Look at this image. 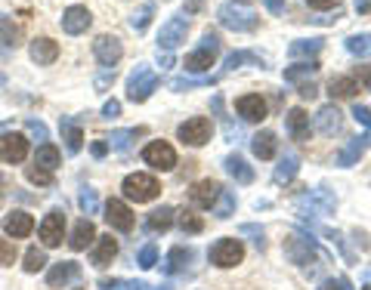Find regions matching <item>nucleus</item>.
Here are the masks:
<instances>
[{
	"instance_id": "nucleus-1",
	"label": "nucleus",
	"mask_w": 371,
	"mask_h": 290,
	"mask_svg": "<svg viewBox=\"0 0 371 290\" xmlns=\"http://www.w3.org/2000/svg\"><path fill=\"white\" fill-rule=\"evenodd\" d=\"M216 19H220V25L223 28H229V31H238V34H245V31H254L257 28V12L254 10H247L245 3H223L220 6V12H216Z\"/></svg>"
},
{
	"instance_id": "nucleus-2",
	"label": "nucleus",
	"mask_w": 371,
	"mask_h": 290,
	"mask_svg": "<svg viewBox=\"0 0 371 290\" xmlns=\"http://www.w3.org/2000/svg\"><path fill=\"white\" fill-rule=\"evenodd\" d=\"M124 195L130 197V201L136 204H146V201H155V197L161 195V185L155 176H148V173H130L127 179H124Z\"/></svg>"
},
{
	"instance_id": "nucleus-3",
	"label": "nucleus",
	"mask_w": 371,
	"mask_h": 290,
	"mask_svg": "<svg viewBox=\"0 0 371 290\" xmlns=\"http://www.w3.org/2000/svg\"><path fill=\"white\" fill-rule=\"evenodd\" d=\"M155 90H158V74H155L148 65H136L133 74H130V80H127L130 102H146Z\"/></svg>"
},
{
	"instance_id": "nucleus-4",
	"label": "nucleus",
	"mask_w": 371,
	"mask_h": 290,
	"mask_svg": "<svg viewBox=\"0 0 371 290\" xmlns=\"http://www.w3.org/2000/svg\"><path fill=\"white\" fill-rule=\"evenodd\" d=\"M216 56H220V37L216 34H204L201 37V47L195 49V53H189L186 56V71H207L210 65H214L216 62Z\"/></svg>"
},
{
	"instance_id": "nucleus-5",
	"label": "nucleus",
	"mask_w": 371,
	"mask_h": 290,
	"mask_svg": "<svg viewBox=\"0 0 371 290\" xmlns=\"http://www.w3.org/2000/svg\"><path fill=\"white\" fill-rule=\"evenodd\" d=\"M207 256L216 269H232V265H238L241 259H245V244H241L238 238H220L210 247Z\"/></svg>"
},
{
	"instance_id": "nucleus-6",
	"label": "nucleus",
	"mask_w": 371,
	"mask_h": 290,
	"mask_svg": "<svg viewBox=\"0 0 371 290\" xmlns=\"http://www.w3.org/2000/svg\"><path fill=\"white\" fill-rule=\"evenodd\" d=\"M210 133H214V123H210V117H189L186 123H179V127H177L179 142H186V145H192V148L210 142Z\"/></svg>"
},
{
	"instance_id": "nucleus-7",
	"label": "nucleus",
	"mask_w": 371,
	"mask_h": 290,
	"mask_svg": "<svg viewBox=\"0 0 371 290\" xmlns=\"http://www.w3.org/2000/svg\"><path fill=\"white\" fill-rule=\"evenodd\" d=\"M142 160H146L148 167H155V170L167 173L177 167V152H173L170 142L158 139V142H148V145L142 148Z\"/></svg>"
},
{
	"instance_id": "nucleus-8",
	"label": "nucleus",
	"mask_w": 371,
	"mask_h": 290,
	"mask_svg": "<svg viewBox=\"0 0 371 290\" xmlns=\"http://www.w3.org/2000/svg\"><path fill=\"white\" fill-rule=\"evenodd\" d=\"M37 234H41L43 247H59L62 241H65V213H62V210H49V213L43 216L41 228H37Z\"/></svg>"
},
{
	"instance_id": "nucleus-9",
	"label": "nucleus",
	"mask_w": 371,
	"mask_h": 290,
	"mask_svg": "<svg viewBox=\"0 0 371 290\" xmlns=\"http://www.w3.org/2000/svg\"><path fill=\"white\" fill-rule=\"evenodd\" d=\"M186 34H189V19H183V16H170L164 25H161V34H158L161 49H164V53L177 49L179 43L186 40Z\"/></svg>"
},
{
	"instance_id": "nucleus-10",
	"label": "nucleus",
	"mask_w": 371,
	"mask_h": 290,
	"mask_svg": "<svg viewBox=\"0 0 371 290\" xmlns=\"http://www.w3.org/2000/svg\"><path fill=\"white\" fill-rule=\"evenodd\" d=\"M284 256L294 265H309L315 259V244L306 234H288L284 238Z\"/></svg>"
},
{
	"instance_id": "nucleus-11",
	"label": "nucleus",
	"mask_w": 371,
	"mask_h": 290,
	"mask_svg": "<svg viewBox=\"0 0 371 290\" xmlns=\"http://www.w3.org/2000/svg\"><path fill=\"white\" fill-rule=\"evenodd\" d=\"M93 56H96V59L102 62L105 68H115L117 62H121V56H124V47H121V40H117V37L99 34L96 40H93Z\"/></svg>"
},
{
	"instance_id": "nucleus-12",
	"label": "nucleus",
	"mask_w": 371,
	"mask_h": 290,
	"mask_svg": "<svg viewBox=\"0 0 371 290\" xmlns=\"http://www.w3.org/2000/svg\"><path fill=\"white\" fill-rule=\"evenodd\" d=\"M105 219H109V226L117 228V232H133V210H130L121 197H109V201H105Z\"/></svg>"
},
{
	"instance_id": "nucleus-13",
	"label": "nucleus",
	"mask_w": 371,
	"mask_h": 290,
	"mask_svg": "<svg viewBox=\"0 0 371 290\" xmlns=\"http://www.w3.org/2000/svg\"><path fill=\"white\" fill-rule=\"evenodd\" d=\"M235 111L241 114V121L257 123L266 117V99L260 96V93H245V96L235 99Z\"/></svg>"
},
{
	"instance_id": "nucleus-14",
	"label": "nucleus",
	"mask_w": 371,
	"mask_h": 290,
	"mask_svg": "<svg viewBox=\"0 0 371 290\" xmlns=\"http://www.w3.org/2000/svg\"><path fill=\"white\" fill-rule=\"evenodd\" d=\"M220 191H223V185L216 182V179H198V182L192 185L189 197H192V204H195V207L210 210L216 204V197H220Z\"/></svg>"
},
{
	"instance_id": "nucleus-15",
	"label": "nucleus",
	"mask_w": 371,
	"mask_h": 290,
	"mask_svg": "<svg viewBox=\"0 0 371 290\" xmlns=\"http://www.w3.org/2000/svg\"><path fill=\"white\" fill-rule=\"evenodd\" d=\"M90 25H93V16L87 6H68V10L62 12V31H65V34H84Z\"/></svg>"
},
{
	"instance_id": "nucleus-16",
	"label": "nucleus",
	"mask_w": 371,
	"mask_h": 290,
	"mask_svg": "<svg viewBox=\"0 0 371 290\" xmlns=\"http://www.w3.org/2000/svg\"><path fill=\"white\" fill-rule=\"evenodd\" d=\"M340 127H344V114L337 111V105H322L319 111H315V130H319L322 136H334L340 133Z\"/></svg>"
},
{
	"instance_id": "nucleus-17",
	"label": "nucleus",
	"mask_w": 371,
	"mask_h": 290,
	"mask_svg": "<svg viewBox=\"0 0 371 290\" xmlns=\"http://www.w3.org/2000/svg\"><path fill=\"white\" fill-rule=\"evenodd\" d=\"M3 228L12 238H28V234L34 232V216L25 213V210H12V213L3 216Z\"/></svg>"
},
{
	"instance_id": "nucleus-18",
	"label": "nucleus",
	"mask_w": 371,
	"mask_h": 290,
	"mask_svg": "<svg viewBox=\"0 0 371 290\" xmlns=\"http://www.w3.org/2000/svg\"><path fill=\"white\" fill-rule=\"evenodd\" d=\"M28 49H31V59H34L37 65H53V62L59 59V43L49 40V37H34Z\"/></svg>"
},
{
	"instance_id": "nucleus-19",
	"label": "nucleus",
	"mask_w": 371,
	"mask_h": 290,
	"mask_svg": "<svg viewBox=\"0 0 371 290\" xmlns=\"http://www.w3.org/2000/svg\"><path fill=\"white\" fill-rule=\"evenodd\" d=\"M251 152L257 154L260 160H269V158H276V152H278L276 133H272V130H260V133L251 139Z\"/></svg>"
},
{
	"instance_id": "nucleus-20",
	"label": "nucleus",
	"mask_w": 371,
	"mask_h": 290,
	"mask_svg": "<svg viewBox=\"0 0 371 290\" xmlns=\"http://www.w3.org/2000/svg\"><path fill=\"white\" fill-rule=\"evenodd\" d=\"M3 158L10 160V164H22V160L28 158V139H25L22 133H10L3 139Z\"/></svg>"
},
{
	"instance_id": "nucleus-21",
	"label": "nucleus",
	"mask_w": 371,
	"mask_h": 290,
	"mask_svg": "<svg viewBox=\"0 0 371 290\" xmlns=\"http://www.w3.org/2000/svg\"><path fill=\"white\" fill-rule=\"evenodd\" d=\"M284 121H288L291 139H297V142H306L309 139V114L303 108H291Z\"/></svg>"
},
{
	"instance_id": "nucleus-22",
	"label": "nucleus",
	"mask_w": 371,
	"mask_h": 290,
	"mask_svg": "<svg viewBox=\"0 0 371 290\" xmlns=\"http://www.w3.org/2000/svg\"><path fill=\"white\" fill-rule=\"evenodd\" d=\"M93 241H96V228H93V222H90V219H80L78 226H74L68 247H71L74 253H80V250H87V247H90Z\"/></svg>"
},
{
	"instance_id": "nucleus-23",
	"label": "nucleus",
	"mask_w": 371,
	"mask_h": 290,
	"mask_svg": "<svg viewBox=\"0 0 371 290\" xmlns=\"http://www.w3.org/2000/svg\"><path fill=\"white\" fill-rule=\"evenodd\" d=\"M78 275H80V265L78 263H56L53 269H49L47 281H49V287H65V284L74 281Z\"/></svg>"
},
{
	"instance_id": "nucleus-24",
	"label": "nucleus",
	"mask_w": 371,
	"mask_h": 290,
	"mask_svg": "<svg viewBox=\"0 0 371 290\" xmlns=\"http://www.w3.org/2000/svg\"><path fill=\"white\" fill-rule=\"evenodd\" d=\"M315 74H319V62H300V65L284 68V80L288 84H313Z\"/></svg>"
},
{
	"instance_id": "nucleus-25",
	"label": "nucleus",
	"mask_w": 371,
	"mask_h": 290,
	"mask_svg": "<svg viewBox=\"0 0 371 290\" xmlns=\"http://www.w3.org/2000/svg\"><path fill=\"white\" fill-rule=\"evenodd\" d=\"M368 142H371L368 136H356V139H350V142L344 145V152L337 154V164H340V167H352V164H356V160L365 154Z\"/></svg>"
},
{
	"instance_id": "nucleus-26",
	"label": "nucleus",
	"mask_w": 371,
	"mask_h": 290,
	"mask_svg": "<svg viewBox=\"0 0 371 290\" xmlns=\"http://www.w3.org/2000/svg\"><path fill=\"white\" fill-rule=\"evenodd\" d=\"M189 263H192L189 247H173V250L167 253V259H164V271L167 275H179V271L189 269Z\"/></svg>"
},
{
	"instance_id": "nucleus-27",
	"label": "nucleus",
	"mask_w": 371,
	"mask_h": 290,
	"mask_svg": "<svg viewBox=\"0 0 371 290\" xmlns=\"http://www.w3.org/2000/svg\"><path fill=\"white\" fill-rule=\"evenodd\" d=\"M226 173L235 179V182H241V185L254 182V170L247 167V160L241 158V154H229V158H226Z\"/></svg>"
},
{
	"instance_id": "nucleus-28",
	"label": "nucleus",
	"mask_w": 371,
	"mask_h": 290,
	"mask_svg": "<svg viewBox=\"0 0 371 290\" xmlns=\"http://www.w3.org/2000/svg\"><path fill=\"white\" fill-rule=\"evenodd\" d=\"M96 250H93V265H99V269H105V265L111 263V259L117 256V241L111 238V234H105V238H96Z\"/></svg>"
},
{
	"instance_id": "nucleus-29",
	"label": "nucleus",
	"mask_w": 371,
	"mask_h": 290,
	"mask_svg": "<svg viewBox=\"0 0 371 290\" xmlns=\"http://www.w3.org/2000/svg\"><path fill=\"white\" fill-rule=\"evenodd\" d=\"M59 164H62V154H59V148H56L53 142H43V145L37 148V154H34V167H43V170H49V173H53Z\"/></svg>"
},
{
	"instance_id": "nucleus-30",
	"label": "nucleus",
	"mask_w": 371,
	"mask_h": 290,
	"mask_svg": "<svg viewBox=\"0 0 371 290\" xmlns=\"http://www.w3.org/2000/svg\"><path fill=\"white\" fill-rule=\"evenodd\" d=\"M328 93H331V99H352L359 93V84L352 77H331L328 80Z\"/></svg>"
},
{
	"instance_id": "nucleus-31",
	"label": "nucleus",
	"mask_w": 371,
	"mask_h": 290,
	"mask_svg": "<svg viewBox=\"0 0 371 290\" xmlns=\"http://www.w3.org/2000/svg\"><path fill=\"white\" fill-rule=\"evenodd\" d=\"M322 47H325V40L322 37H309V40H294L288 47V56L291 59H300V56H319Z\"/></svg>"
},
{
	"instance_id": "nucleus-32",
	"label": "nucleus",
	"mask_w": 371,
	"mask_h": 290,
	"mask_svg": "<svg viewBox=\"0 0 371 290\" xmlns=\"http://www.w3.org/2000/svg\"><path fill=\"white\" fill-rule=\"evenodd\" d=\"M146 226L152 228V232H167V228L173 226V207H158L148 213Z\"/></svg>"
},
{
	"instance_id": "nucleus-33",
	"label": "nucleus",
	"mask_w": 371,
	"mask_h": 290,
	"mask_svg": "<svg viewBox=\"0 0 371 290\" xmlns=\"http://www.w3.org/2000/svg\"><path fill=\"white\" fill-rule=\"evenodd\" d=\"M62 127V136H65V145H68V152H80V145H84V133H80V127L74 121H62L59 123Z\"/></svg>"
},
{
	"instance_id": "nucleus-34",
	"label": "nucleus",
	"mask_w": 371,
	"mask_h": 290,
	"mask_svg": "<svg viewBox=\"0 0 371 290\" xmlns=\"http://www.w3.org/2000/svg\"><path fill=\"white\" fill-rule=\"evenodd\" d=\"M139 136H146V127H136V130H117V133H111V148H117V152H127L130 142H136Z\"/></svg>"
},
{
	"instance_id": "nucleus-35",
	"label": "nucleus",
	"mask_w": 371,
	"mask_h": 290,
	"mask_svg": "<svg viewBox=\"0 0 371 290\" xmlns=\"http://www.w3.org/2000/svg\"><path fill=\"white\" fill-rule=\"evenodd\" d=\"M297 164H300V160H297L294 154H284V158L278 160V170H276V182H291V179L297 176Z\"/></svg>"
},
{
	"instance_id": "nucleus-36",
	"label": "nucleus",
	"mask_w": 371,
	"mask_h": 290,
	"mask_svg": "<svg viewBox=\"0 0 371 290\" xmlns=\"http://www.w3.org/2000/svg\"><path fill=\"white\" fill-rule=\"evenodd\" d=\"M177 222H179V228L189 232V234H198L204 228V219H201V216H195V210H179Z\"/></svg>"
},
{
	"instance_id": "nucleus-37",
	"label": "nucleus",
	"mask_w": 371,
	"mask_h": 290,
	"mask_svg": "<svg viewBox=\"0 0 371 290\" xmlns=\"http://www.w3.org/2000/svg\"><path fill=\"white\" fill-rule=\"evenodd\" d=\"M245 62H254V65H260V68L266 65L263 56H257V53H245V49H241V53H229V56H226V71H232V68L245 65Z\"/></svg>"
},
{
	"instance_id": "nucleus-38",
	"label": "nucleus",
	"mask_w": 371,
	"mask_h": 290,
	"mask_svg": "<svg viewBox=\"0 0 371 290\" xmlns=\"http://www.w3.org/2000/svg\"><path fill=\"white\" fill-rule=\"evenodd\" d=\"M346 49H350L352 56H371V37L368 34H352V37H346Z\"/></svg>"
},
{
	"instance_id": "nucleus-39",
	"label": "nucleus",
	"mask_w": 371,
	"mask_h": 290,
	"mask_svg": "<svg viewBox=\"0 0 371 290\" xmlns=\"http://www.w3.org/2000/svg\"><path fill=\"white\" fill-rule=\"evenodd\" d=\"M152 16H155V3H146L139 12H133V16H130V25H133V31H146L148 22H152Z\"/></svg>"
},
{
	"instance_id": "nucleus-40",
	"label": "nucleus",
	"mask_w": 371,
	"mask_h": 290,
	"mask_svg": "<svg viewBox=\"0 0 371 290\" xmlns=\"http://www.w3.org/2000/svg\"><path fill=\"white\" fill-rule=\"evenodd\" d=\"M216 80H220V77H192V80L179 77V80H173V84H170V90L183 93V90H195V86H210V84H216Z\"/></svg>"
},
{
	"instance_id": "nucleus-41",
	"label": "nucleus",
	"mask_w": 371,
	"mask_h": 290,
	"mask_svg": "<svg viewBox=\"0 0 371 290\" xmlns=\"http://www.w3.org/2000/svg\"><path fill=\"white\" fill-rule=\"evenodd\" d=\"M235 210V195L232 191H220V197H216V219H229Z\"/></svg>"
},
{
	"instance_id": "nucleus-42",
	"label": "nucleus",
	"mask_w": 371,
	"mask_h": 290,
	"mask_svg": "<svg viewBox=\"0 0 371 290\" xmlns=\"http://www.w3.org/2000/svg\"><path fill=\"white\" fill-rule=\"evenodd\" d=\"M43 265H47V253L37 250V247H31V250L25 253V271H41Z\"/></svg>"
},
{
	"instance_id": "nucleus-43",
	"label": "nucleus",
	"mask_w": 371,
	"mask_h": 290,
	"mask_svg": "<svg viewBox=\"0 0 371 290\" xmlns=\"http://www.w3.org/2000/svg\"><path fill=\"white\" fill-rule=\"evenodd\" d=\"M25 176H28V182H34V185H53V173L43 170V167H28Z\"/></svg>"
},
{
	"instance_id": "nucleus-44",
	"label": "nucleus",
	"mask_w": 371,
	"mask_h": 290,
	"mask_svg": "<svg viewBox=\"0 0 371 290\" xmlns=\"http://www.w3.org/2000/svg\"><path fill=\"white\" fill-rule=\"evenodd\" d=\"M0 37H3V43H10V47H16V40H19V37H22V31H19L12 22H6V19H3V22H0Z\"/></svg>"
},
{
	"instance_id": "nucleus-45",
	"label": "nucleus",
	"mask_w": 371,
	"mask_h": 290,
	"mask_svg": "<svg viewBox=\"0 0 371 290\" xmlns=\"http://www.w3.org/2000/svg\"><path fill=\"white\" fill-rule=\"evenodd\" d=\"M155 259H158V247H155V244H146V247L139 250V265H142V269H152Z\"/></svg>"
},
{
	"instance_id": "nucleus-46",
	"label": "nucleus",
	"mask_w": 371,
	"mask_h": 290,
	"mask_svg": "<svg viewBox=\"0 0 371 290\" xmlns=\"http://www.w3.org/2000/svg\"><path fill=\"white\" fill-rule=\"evenodd\" d=\"M12 259H16V244L6 238H0V263L3 265H12Z\"/></svg>"
},
{
	"instance_id": "nucleus-47",
	"label": "nucleus",
	"mask_w": 371,
	"mask_h": 290,
	"mask_svg": "<svg viewBox=\"0 0 371 290\" xmlns=\"http://www.w3.org/2000/svg\"><path fill=\"white\" fill-rule=\"evenodd\" d=\"M352 117H356V121L371 133V108H365V105H359V102H356V105H352Z\"/></svg>"
},
{
	"instance_id": "nucleus-48",
	"label": "nucleus",
	"mask_w": 371,
	"mask_h": 290,
	"mask_svg": "<svg viewBox=\"0 0 371 290\" xmlns=\"http://www.w3.org/2000/svg\"><path fill=\"white\" fill-rule=\"evenodd\" d=\"M80 207H84L87 216H90L93 210H96V191H93V189H84V191H80Z\"/></svg>"
},
{
	"instance_id": "nucleus-49",
	"label": "nucleus",
	"mask_w": 371,
	"mask_h": 290,
	"mask_svg": "<svg viewBox=\"0 0 371 290\" xmlns=\"http://www.w3.org/2000/svg\"><path fill=\"white\" fill-rule=\"evenodd\" d=\"M352 80H359V84H365L371 90V65H359L356 68V77H352Z\"/></svg>"
},
{
	"instance_id": "nucleus-50",
	"label": "nucleus",
	"mask_w": 371,
	"mask_h": 290,
	"mask_svg": "<svg viewBox=\"0 0 371 290\" xmlns=\"http://www.w3.org/2000/svg\"><path fill=\"white\" fill-rule=\"evenodd\" d=\"M121 114V102L117 99H109V102L102 105V117H117Z\"/></svg>"
},
{
	"instance_id": "nucleus-51",
	"label": "nucleus",
	"mask_w": 371,
	"mask_h": 290,
	"mask_svg": "<svg viewBox=\"0 0 371 290\" xmlns=\"http://www.w3.org/2000/svg\"><path fill=\"white\" fill-rule=\"evenodd\" d=\"M111 80H115V68H105V71L96 77V90H105V86H109Z\"/></svg>"
},
{
	"instance_id": "nucleus-52",
	"label": "nucleus",
	"mask_w": 371,
	"mask_h": 290,
	"mask_svg": "<svg viewBox=\"0 0 371 290\" xmlns=\"http://www.w3.org/2000/svg\"><path fill=\"white\" fill-rule=\"evenodd\" d=\"M297 96H300V99H315V96H319V90H315V84H300Z\"/></svg>"
},
{
	"instance_id": "nucleus-53",
	"label": "nucleus",
	"mask_w": 371,
	"mask_h": 290,
	"mask_svg": "<svg viewBox=\"0 0 371 290\" xmlns=\"http://www.w3.org/2000/svg\"><path fill=\"white\" fill-rule=\"evenodd\" d=\"M90 152H93V158H105V152H109V142L105 139H96L90 145Z\"/></svg>"
},
{
	"instance_id": "nucleus-54",
	"label": "nucleus",
	"mask_w": 371,
	"mask_h": 290,
	"mask_svg": "<svg viewBox=\"0 0 371 290\" xmlns=\"http://www.w3.org/2000/svg\"><path fill=\"white\" fill-rule=\"evenodd\" d=\"M28 130L37 136V139H43V142H47V127H43L41 121H28Z\"/></svg>"
},
{
	"instance_id": "nucleus-55",
	"label": "nucleus",
	"mask_w": 371,
	"mask_h": 290,
	"mask_svg": "<svg viewBox=\"0 0 371 290\" xmlns=\"http://www.w3.org/2000/svg\"><path fill=\"white\" fill-rule=\"evenodd\" d=\"M263 3H266V10H269V12H276V16H282V12H284V6H288V3H284V0H263Z\"/></svg>"
},
{
	"instance_id": "nucleus-56",
	"label": "nucleus",
	"mask_w": 371,
	"mask_h": 290,
	"mask_svg": "<svg viewBox=\"0 0 371 290\" xmlns=\"http://www.w3.org/2000/svg\"><path fill=\"white\" fill-rule=\"evenodd\" d=\"M334 3H337V0H306L309 10H331Z\"/></svg>"
},
{
	"instance_id": "nucleus-57",
	"label": "nucleus",
	"mask_w": 371,
	"mask_h": 290,
	"mask_svg": "<svg viewBox=\"0 0 371 290\" xmlns=\"http://www.w3.org/2000/svg\"><path fill=\"white\" fill-rule=\"evenodd\" d=\"M319 290H344V281H334V278H328V281L319 284Z\"/></svg>"
},
{
	"instance_id": "nucleus-58",
	"label": "nucleus",
	"mask_w": 371,
	"mask_h": 290,
	"mask_svg": "<svg viewBox=\"0 0 371 290\" xmlns=\"http://www.w3.org/2000/svg\"><path fill=\"white\" fill-rule=\"evenodd\" d=\"M204 10V0H186V12H201Z\"/></svg>"
},
{
	"instance_id": "nucleus-59",
	"label": "nucleus",
	"mask_w": 371,
	"mask_h": 290,
	"mask_svg": "<svg viewBox=\"0 0 371 290\" xmlns=\"http://www.w3.org/2000/svg\"><path fill=\"white\" fill-rule=\"evenodd\" d=\"M158 62H161V68H170L173 65V56L170 53H158Z\"/></svg>"
},
{
	"instance_id": "nucleus-60",
	"label": "nucleus",
	"mask_w": 371,
	"mask_h": 290,
	"mask_svg": "<svg viewBox=\"0 0 371 290\" xmlns=\"http://www.w3.org/2000/svg\"><path fill=\"white\" fill-rule=\"evenodd\" d=\"M356 10L359 12H371V0H356Z\"/></svg>"
},
{
	"instance_id": "nucleus-61",
	"label": "nucleus",
	"mask_w": 371,
	"mask_h": 290,
	"mask_svg": "<svg viewBox=\"0 0 371 290\" xmlns=\"http://www.w3.org/2000/svg\"><path fill=\"white\" fill-rule=\"evenodd\" d=\"M365 281H371V269H365Z\"/></svg>"
},
{
	"instance_id": "nucleus-62",
	"label": "nucleus",
	"mask_w": 371,
	"mask_h": 290,
	"mask_svg": "<svg viewBox=\"0 0 371 290\" xmlns=\"http://www.w3.org/2000/svg\"><path fill=\"white\" fill-rule=\"evenodd\" d=\"M0 84H3V74H0Z\"/></svg>"
},
{
	"instance_id": "nucleus-63",
	"label": "nucleus",
	"mask_w": 371,
	"mask_h": 290,
	"mask_svg": "<svg viewBox=\"0 0 371 290\" xmlns=\"http://www.w3.org/2000/svg\"><path fill=\"white\" fill-rule=\"evenodd\" d=\"M362 290H371V287H362Z\"/></svg>"
},
{
	"instance_id": "nucleus-64",
	"label": "nucleus",
	"mask_w": 371,
	"mask_h": 290,
	"mask_svg": "<svg viewBox=\"0 0 371 290\" xmlns=\"http://www.w3.org/2000/svg\"><path fill=\"white\" fill-rule=\"evenodd\" d=\"M0 22H3V16H0Z\"/></svg>"
}]
</instances>
